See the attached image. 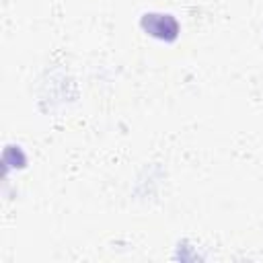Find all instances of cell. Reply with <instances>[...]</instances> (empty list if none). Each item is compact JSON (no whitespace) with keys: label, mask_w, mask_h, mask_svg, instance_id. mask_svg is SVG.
Returning a JSON list of instances; mask_svg holds the SVG:
<instances>
[{"label":"cell","mask_w":263,"mask_h":263,"mask_svg":"<svg viewBox=\"0 0 263 263\" xmlns=\"http://www.w3.org/2000/svg\"><path fill=\"white\" fill-rule=\"evenodd\" d=\"M142 25L160 39H173L177 35V21L171 14H146Z\"/></svg>","instance_id":"cell-1"}]
</instances>
